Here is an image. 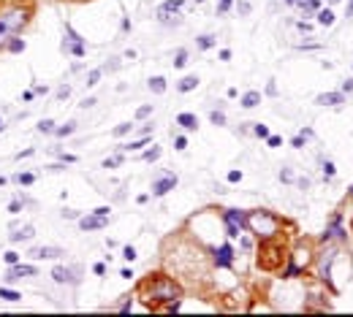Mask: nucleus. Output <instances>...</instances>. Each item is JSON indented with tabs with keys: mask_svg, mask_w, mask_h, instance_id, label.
<instances>
[{
	"mask_svg": "<svg viewBox=\"0 0 353 317\" xmlns=\"http://www.w3.org/2000/svg\"><path fill=\"white\" fill-rule=\"evenodd\" d=\"M248 228L253 233H258V236H264V239H272L277 231H280V220L275 217V214H269V212H253L250 217H248Z\"/></svg>",
	"mask_w": 353,
	"mask_h": 317,
	"instance_id": "nucleus-1",
	"label": "nucleus"
},
{
	"mask_svg": "<svg viewBox=\"0 0 353 317\" xmlns=\"http://www.w3.org/2000/svg\"><path fill=\"white\" fill-rule=\"evenodd\" d=\"M144 290H147V303H152V301H174V298H179V287H177L171 279H155L152 285H147Z\"/></svg>",
	"mask_w": 353,
	"mask_h": 317,
	"instance_id": "nucleus-2",
	"label": "nucleus"
},
{
	"mask_svg": "<svg viewBox=\"0 0 353 317\" xmlns=\"http://www.w3.org/2000/svg\"><path fill=\"white\" fill-rule=\"evenodd\" d=\"M25 25H28V14L25 11H9V14H3L0 17V41L19 33Z\"/></svg>",
	"mask_w": 353,
	"mask_h": 317,
	"instance_id": "nucleus-3",
	"label": "nucleus"
},
{
	"mask_svg": "<svg viewBox=\"0 0 353 317\" xmlns=\"http://www.w3.org/2000/svg\"><path fill=\"white\" fill-rule=\"evenodd\" d=\"M63 49L68 52V55H74V57H84V52H87V46H84L82 41V36L71 28V25H65V41H63Z\"/></svg>",
	"mask_w": 353,
	"mask_h": 317,
	"instance_id": "nucleus-4",
	"label": "nucleus"
},
{
	"mask_svg": "<svg viewBox=\"0 0 353 317\" xmlns=\"http://www.w3.org/2000/svg\"><path fill=\"white\" fill-rule=\"evenodd\" d=\"M245 225H248V217H245L242 212H237V209H228V212H225V228H228L231 239H237Z\"/></svg>",
	"mask_w": 353,
	"mask_h": 317,
	"instance_id": "nucleus-5",
	"label": "nucleus"
},
{
	"mask_svg": "<svg viewBox=\"0 0 353 317\" xmlns=\"http://www.w3.org/2000/svg\"><path fill=\"white\" fill-rule=\"evenodd\" d=\"M174 187H177V177L174 174H166L158 182H152V195H166L169 190H174Z\"/></svg>",
	"mask_w": 353,
	"mask_h": 317,
	"instance_id": "nucleus-6",
	"label": "nucleus"
},
{
	"mask_svg": "<svg viewBox=\"0 0 353 317\" xmlns=\"http://www.w3.org/2000/svg\"><path fill=\"white\" fill-rule=\"evenodd\" d=\"M106 222H109V217H101V214H87V217L79 220V228L82 231H98V228H106Z\"/></svg>",
	"mask_w": 353,
	"mask_h": 317,
	"instance_id": "nucleus-7",
	"label": "nucleus"
},
{
	"mask_svg": "<svg viewBox=\"0 0 353 317\" xmlns=\"http://www.w3.org/2000/svg\"><path fill=\"white\" fill-rule=\"evenodd\" d=\"M30 255H33V258H38V260H44V258H60V255H65V249H60V247H33Z\"/></svg>",
	"mask_w": 353,
	"mask_h": 317,
	"instance_id": "nucleus-8",
	"label": "nucleus"
},
{
	"mask_svg": "<svg viewBox=\"0 0 353 317\" xmlns=\"http://www.w3.org/2000/svg\"><path fill=\"white\" fill-rule=\"evenodd\" d=\"M22 276H36V266H25V263H14L9 268V279H22Z\"/></svg>",
	"mask_w": 353,
	"mask_h": 317,
	"instance_id": "nucleus-9",
	"label": "nucleus"
},
{
	"mask_svg": "<svg viewBox=\"0 0 353 317\" xmlns=\"http://www.w3.org/2000/svg\"><path fill=\"white\" fill-rule=\"evenodd\" d=\"M315 103H321V106H339V103H345V92H323V95L315 98Z\"/></svg>",
	"mask_w": 353,
	"mask_h": 317,
	"instance_id": "nucleus-10",
	"label": "nucleus"
},
{
	"mask_svg": "<svg viewBox=\"0 0 353 317\" xmlns=\"http://www.w3.org/2000/svg\"><path fill=\"white\" fill-rule=\"evenodd\" d=\"M231 258H234V249H231L228 244H223L220 249H217V252H215V263H217V266H231Z\"/></svg>",
	"mask_w": 353,
	"mask_h": 317,
	"instance_id": "nucleus-11",
	"label": "nucleus"
},
{
	"mask_svg": "<svg viewBox=\"0 0 353 317\" xmlns=\"http://www.w3.org/2000/svg\"><path fill=\"white\" fill-rule=\"evenodd\" d=\"M334 249H329V252H323V260H321V279L329 282L331 279V260H334Z\"/></svg>",
	"mask_w": 353,
	"mask_h": 317,
	"instance_id": "nucleus-12",
	"label": "nucleus"
},
{
	"mask_svg": "<svg viewBox=\"0 0 353 317\" xmlns=\"http://www.w3.org/2000/svg\"><path fill=\"white\" fill-rule=\"evenodd\" d=\"M185 0H166V3L158 9V17H169V14H177L179 9H182Z\"/></svg>",
	"mask_w": 353,
	"mask_h": 317,
	"instance_id": "nucleus-13",
	"label": "nucleus"
},
{
	"mask_svg": "<svg viewBox=\"0 0 353 317\" xmlns=\"http://www.w3.org/2000/svg\"><path fill=\"white\" fill-rule=\"evenodd\" d=\"M52 279L63 285V282H76V276L71 274V268H65V266H57L55 271H52Z\"/></svg>",
	"mask_w": 353,
	"mask_h": 317,
	"instance_id": "nucleus-14",
	"label": "nucleus"
},
{
	"mask_svg": "<svg viewBox=\"0 0 353 317\" xmlns=\"http://www.w3.org/2000/svg\"><path fill=\"white\" fill-rule=\"evenodd\" d=\"M177 125H182L185 130H196V127H198V119H196V114H188V111H185V114H179V117H177Z\"/></svg>",
	"mask_w": 353,
	"mask_h": 317,
	"instance_id": "nucleus-15",
	"label": "nucleus"
},
{
	"mask_svg": "<svg viewBox=\"0 0 353 317\" xmlns=\"http://www.w3.org/2000/svg\"><path fill=\"white\" fill-rule=\"evenodd\" d=\"M196 87H198V76H185L182 82L177 84V90L179 92H190V90H196Z\"/></svg>",
	"mask_w": 353,
	"mask_h": 317,
	"instance_id": "nucleus-16",
	"label": "nucleus"
},
{
	"mask_svg": "<svg viewBox=\"0 0 353 317\" xmlns=\"http://www.w3.org/2000/svg\"><path fill=\"white\" fill-rule=\"evenodd\" d=\"M258 103H261V92H256V90H250L248 95L242 98V106H245V109H253V106H258Z\"/></svg>",
	"mask_w": 353,
	"mask_h": 317,
	"instance_id": "nucleus-17",
	"label": "nucleus"
},
{
	"mask_svg": "<svg viewBox=\"0 0 353 317\" xmlns=\"http://www.w3.org/2000/svg\"><path fill=\"white\" fill-rule=\"evenodd\" d=\"M318 25H323V28H329V25H334V14H331V9H323V11H318Z\"/></svg>",
	"mask_w": 353,
	"mask_h": 317,
	"instance_id": "nucleus-18",
	"label": "nucleus"
},
{
	"mask_svg": "<svg viewBox=\"0 0 353 317\" xmlns=\"http://www.w3.org/2000/svg\"><path fill=\"white\" fill-rule=\"evenodd\" d=\"M150 90L158 92V95H161V92H166V79H163V76H152V79H150Z\"/></svg>",
	"mask_w": 353,
	"mask_h": 317,
	"instance_id": "nucleus-19",
	"label": "nucleus"
},
{
	"mask_svg": "<svg viewBox=\"0 0 353 317\" xmlns=\"http://www.w3.org/2000/svg\"><path fill=\"white\" fill-rule=\"evenodd\" d=\"M36 236V231H33L30 225H25L22 231H17V233H11V241H22V239H33Z\"/></svg>",
	"mask_w": 353,
	"mask_h": 317,
	"instance_id": "nucleus-20",
	"label": "nucleus"
},
{
	"mask_svg": "<svg viewBox=\"0 0 353 317\" xmlns=\"http://www.w3.org/2000/svg\"><path fill=\"white\" fill-rule=\"evenodd\" d=\"M294 6H299L304 14H312V11H318V0H296Z\"/></svg>",
	"mask_w": 353,
	"mask_h": 317,
	"instance_id": "nucleus-21",
	"label": "nucleus"
},
{
	"mask_svg": "<svg viewBox=\"0 0 353 317\" xmlns=\"http://www.w3.org/2000/svg\"><path fill=\"white\" fill-rule=\"evenodd\" d=\"M0 298H6V301H19L22 295L17 293V290H9V287H0Z\"/></svg>",
	"mask_w": 353,
	"mask_h": 317,
	"instance_id": "nucleus-22",
	"label": "nucleus"
},
{
	"mask_svg": "<svg viewBox=\"0 0 353 317\" xmlns=\"http://www.w3.org/2000/svg\"><path fill=\"white\" fill-rule=\"evenodd\" d=\"M101 68H92L90 73H87V87H92V84H98V79H101Z\"/></svg>",
	"mask_w": 353,
	"mask_h": 317,
	"instance_id": "nucleus-23",
	"label": "nucleus"
},
{
	"mask_svg": "<svg viewBox=\"0 0 353 317\" xmlns=\"http://www.w3.org/2000/svg\"><path fill=\"white\" fill-rule=\"evenodd\" d=\"M74 130H76V125H74V122H68L65 127H55V133H57V136H71Z\"/></svg>",
	"mask_w": 353,
	"mask_h": 317,
	"instance_id": "nucleus-24",
	"label": "nucleus"
},
{
	"mask_svg": "<svg viewBox=\"0 0 353 317\" xmlns=\"http://www.w3.org/2000/svg\"><path fill=\"white\" fill-rule=\"evenodd\" d=\"M185 63H188V52L179 49V52H177V60H174V68H182Z\"/></svg>",
	"mask_w": 353,
	"mask_h": 317,
	"instance_id": "nucleus-25",
	"label": "nucleus"
},
{
	"mask_svg": "<svg viewBox=\"0 0 353 317\" xmlns=\"http://www.w3.org/2000/svg\"><path fill=\"white\" fill-rule=\"evenodd\" d=\"M209 46H215V38H212V36H201V38H198V49H209Z\"/></svg>",
	"mask_w": 353,
	"mask_h": 317,
	"instance_id": "nucleus-26",
	"label": "nucleus"
},
{
	"mask_svg": "<svg viewBox=\"0 0 353 317\" xmlns=\"http://www.w3.org/2000/svg\"><path fill=\"white\" fill-rule=\"evenodd\" d=\"M209 119H212V125H225V114L223 111H212Z\"/></svg>",
	"mask_w": 353,
	"mask_h": 317,
	"instance_id": "nucleus-27",
	"label": "nucleus"
},
{
	"mask_svg": "<svg viewBox=\"0 0 353 317\" xmlns=\"http://www.w3.org/2000/svg\"><path fill=\"white\" fill-rule=\"evenodd\" d=\"M142 157H144V160H150V163H152V160H158V157H161V149H158V146H152V149H147V152L142 154Z\"/></svg>",
	"mask_w": 353,
	"mask_h": 317,
	"instance_id": "nucleus-28",
	"label": "nucleus"
},
{
	"mask_svg": "<svg viewBox=\"0 0 353 317\" xmlns=\"http://www.w3.org/2000/svg\"><path fill=\"white\" fill-rule=\"evenodd\" d=\"M131 130H133V125L131 122H123V125L114 127V136H125V133H131Z\"/></svg>",
	"mask_w": 353,
	"mask_h": 317,
	"instance_id": "nucleus-29",
	"label": "nucleus"
},
{
	"mask_svg": "<svg viewBox=\"0 0 353 317\" xmlns=\"http://www.w3.org/2000/svg\"><path fill=\"white\" fill-rule=\"evenodd\" d=\"M38 130L41 133H55V122H52V119H44V122L38 125Z\"/></svg>",
	"mask_w": 353,
	"mask_h": 317,
	"instance_id": "nucleus-30",
	"label": "nucleus"
},
{
	"mask_svg": "<svg viewBox=\"0 0 353 317\" xmlns=\"http://www.w3.org/2000/svg\"><path fill=\"white\" fill-rule=\"evenodd\" d=\"M123 163V154H114V157H109V160H103V168H114Z\"/></svg>",
	"mask_w": 353,
	"mask_h": 317,
	"instance_id": "nucleus-31",
	"label": "nucleus"
},
{
	"mask_svg": "<svg viewBox=\"0 0 353 317\" xmlns=\"http://www.w3.org/2000/svg\"><path fill=\"white\" fill-rule=\"evenodd\" d=\"M253 133H256L258 138H266V136H269V127H266V125H256V127H253Z\"/></svg>",
	"mask_w": 353,
	"mask_h": 317,
	"instance_id": "nucleus-32",
	"label": "nucleus"
},
{
	"mask_svg": "<svg viewBox=\"0 0 353 317\" xmlns=\"http://www.w3.org/2000/svg\"><path fill=\"white\" fill-rule=\"evenodd\" d=\"M17 182H19V185H33V182H36V177H33V174H19Z\"/></svg>",
	"mask_w": 353,
	"mask_h": 317,
	"instance_id": "nucleus-33",
	"label": "nucleus"
},
{
	"mask_svg": "<svg viewBox=\"0 0 353 317\" xmlns=\"http://www.w3.org/2000/svg\"><path fill=\"white\" fill-rule=\"evenodd\" d=\"M323 177H334V163H331V160H326V163H323Z\"/></svg>",
	"mask_w": 353,
	"mask_h": 317,
	"instance_id": "nucleus-34",
	"label": "nucleus"
},
{
	"mask_svg": "<svg viewBox=\"0 0 353 317\" xmlns=\"http://www.w3.org/2000/svg\"><path fill=\"white\" fill-rule=\"evenodd\" d=\"M144 144H147V136H144L142 141H133V144H125V146H123V149H142V146H144Z\"/></svg>",
	"mask_w": 353,
	"mask_h": 317,
	"instance_id": "nucleus-35",
	"label": "nucleus"
},
{
	"mask_svg": "<svg viewBox=\"0 0 353 317\" xmlns=\"http://www.w3.org/2000/svg\"><path fill=\"white\" fill-rule=\"evenodd\" d=\"M150 111H152V106H142V109L136 111V119H144V117H150Z\"/></svg>",
	"mask_w": 353,
	"mask_h": 317,
	"instance_id": "nucleus-36",
	"label": "nucleus"
},
{
	"mask_svg": "<svg viewBox=\"0 0 353 317\" xmlns=\"http://www.w3.org/2000/svg\"><path fill=\"white\" fill-rule=\"evenodd\" d=\"M3 258H6V263H9V266H14V263H19V255H17V252H6Z\"/></svg>",
	"mask_w": 353,
	"mask_h": 317,
	"instance_id": "nucleus-37",
	"label": "nucleus"
},
{
	"mask_svg": "<svg viewBox=\"0 0 353 317\" xmlns=\"http://www.w3.org/2000/svg\"><path fill=\"white\" fill-rule=\"evenodd\" d=\"M280 179H283V182H294V174H291V168H283V171H280Z\"/></svg>",
	"mask_w": 353,
	"mask_h": 317,
	"instance_id": "nucleus-38",
	"label": "nucleus"
},
{
	"mask_svg": "<svg viewBox=\"0 0 353 317\" xmlns=\"http://www.w3.org/2000/svg\"><path fill=\"white\" fill-rule=\"evenodd\" d=\"M123 258H125V260H133V258H136V249H133V247H125V249H123Z\"/></svg>",
	"mask_w": 353,
	"mask_h": 317,
	"instance_id": "nucleus-39",
	"label": "nucleus"
},
{
	"mask_svg": "<svg viewBox=\"0 0 353 317\" xmlns=\"http://www.w3.org/2000/svg\"><path fill=\"white\" fill-rule=\"evenodd\" d=\"M185 146H188L185 136H177V138H174V149H185Z\"/></svg>",
	"mask_w": 353,
	"mask_h": 317,
	"instance_id": "nucleus-40",
	"label": "nucleus"
},
{
	"mask_svg": "<svg viewBox=\"0 0 353 317\" xmlns=\"http://www.w3.org/2000/svg\"><path fill=\"white\" fill-rule=\"evenodd\" d=\"M228 9H231V0H220V6H217V14H225Z\"/></svg>",
	"mask_w": 353,
	"mask_h": 317,
	"instance_id": "nucleus-41",
	"label": "nucleus"
},
{
	"mask_svg": "<svg viewBox=\"0 0 353 317\" xmlns=\"http://www.w3.org/2000/svg\"><path fill=\"white\" fill-rule=\"evenodd\" d=\"M266 141H269V146H280V144H283V138H280V136H266Z\"/></svg>",
	"mask_w": 353,
	"mask_h": 317,
	"instance_id": "nucleus-42",
	"label": "nucleus"
},
{
	"mask_svg": "<svg viewBox=\"0 0 353 317\" xmlns=\"http://www.w3.org/2000/svg\"><path fill=\"white\" fill-rule=\"evenodd\" d=\"M25 49V41H11V52H22Z\"/></svg>",
	"mask_w": 353,
	"mask_h": 317,
	"instance_id": "nucleus-43",
	"label": "nucleus"
},
{
	"mask_svg": "<svg viewBox=\"0 0 353 317\" xmlns=\"http://www.w3.org/2000/svg\"><path fill=\"white\" fill-rule=\"evenodd\" d=\"M239 179H242V171H231L228 174V182H239Z\"/></svg>",
	"mask_w": 353,
	"mask_h": 317,
	"instance_id": "nucleus-44",
	"label": "nucleus"
},
{
	"mask_svg": "<svg viewBox=\"0 0 353 317\" xmlns=\"http://www.w3.org/2000/svg\"><path fill=\"white\" fill-rule=\"evenodd\" d=\"M90 106H95V98H84L82 100V109H90Z\"/></svg>",
	"mask_w": 353,
	"mask_h": 317,
	"instance_id": "nucleus-45",
	"label": "nucleus"
},
{
	"mask_svg": "<svg viewBox=\"0 0 353 317\" xmlns=\"http://www.w3.org/2000/svg\"><path fill=\"white\" fill-rule=\"evenodd\" d=\"M342 92H353V79H348V82H342Z\"/></svg>",
	"mask_w": 353,
	"mask_h": 317,
	"instance_id": "nucleus-46",
	"label": "nucleus"
},
{
	"mask_svg": "<svg viewBox=\"0 0 353 317\" xmlns=\"http://www.w3.org/2000/svg\"><path fill=\"white\" fill-rule=\"evenodd\" d=\"M291 144H294V146H296V149H299V146H304V136H296L294 141H291Z\"/></svg>",
	"mask_w": 353,
	"mask_h": 317,
	"instance_id": "nucleus-47",
	"label": "nucleus"
},
{
	"mask_svg": "<svg viewBox=\"0 0 353 317\" xmlns=\"http://www.w3.org/2000/svg\"><path fill=\"white\" fill-rule=\"evenodd\" d=\"M95 214H101V217H109V206H101V209H95Z\"/></svg>",
	"mask_w": 353,
	"mask_h": 317,
	"instance_id": "nucleus-48",
	"label": "nucleus"
},
{
	"mask_svg": "<svg viewBox=\"0 0 353 317\" xmlns=\"http://www.w3.org/2000/svg\"><path fill=\"white\" fill-rule=\"evenodd\" d=\"M92 271H95V274H103L106 266H103V263H95V266H92Z\"/></svg>",
	"mask_w": 353,
	"mask_h": 317,
	"instance_id": "nucleus-49",
	"label": "nucleus"
},
{
	"mask_svg": "<svg viewBox=\"0 0 353 317\" xmlns=\"http://www.w3.org/2000/svg\"><path fill=\"white\" fill-rule=\"evenodd\" d=\"M266 92H269V95H277V87H275V82H269V87H266Z\"/></svg>",
	"mask_w": 353,
	"mask_h": 317,
	"instance_id": "nucleus-50",
	"label": "nucleus"
},
{
	"mask_svg": "<svg viewBox=\"0 0 353 317\" xmlns=\"http://www.w3.org/2000/svg\"><path fill=\"white\" fill-rule=\"evenodd\" d=\"M296 28H299V30H302V33H310V25H307V22H299V25H296Z\"/></svg>",
	"mask_w": 353,
	"mask_h": 317,
	"instance_id": "nucleus-51",
	"label": "nucleus"
},
{
	"mask_svg": "<svg viewBox=\"0 0 353 317\" xmlns=\"http://www.w3.org/2000/svg\"><path fill=\"white\" fill-rule=\"evenodd\" d=\"M348 17H353V0L348 3Z\"/></svg>",
	"mask_w": 353,
	"mask_h": 317,
	"instance_id": "nucleus-52",
	"label": "nucleus"
},
{
	"mask_svg": "<svg viewBox=\"0 0 353 317\" xmlns=\"http://www.w3.org/2000/svg\"><path fill=\"white\" fill-rule=\"evenodd\" d=\"M285 3H288V6H294V3H296V0H285Z\"/></svg>",
	"mask_w": 353,
	"mask_h": 317,
	"instance_id": "nucleus-53",
	"label": "nucleus"
},
{
	"mask_svg": "<svg viewBox=\"0 0 353 317\" xmlns=\"http://www.w3.org/2000/svg\"><path fill=\"white\" fill-rule=\"evenodd\" d=\"M0 130H3V119H0Z\"/></svg>",
	"mask_w": 353,
	"mask_h": 317,
	"instance_id": "nucleus-54",
	"label": "nucleus"
},
{
	"mask_svg": "<svg viewBox=\"0 0 353 317\" xmlns=\"http://www.w3.org/2000/svg\"><path fill=\"white\" fill-rule=\"evenodd\" d=\"M196 3H204V0H196Z\"/></svg>",
	"mask_w": 353,
	"mask_h": 317,
	"instance_id": "nucleus-55",
	"label": "nucleus"
},
{
	"mask_svg": "<svg viewBox=\"0 0 353 317\" xmlns=\"http://www.w3.org/2000/svg\"><path fill=\"white\" fill-rule=\"evenodd\" d=\"M350 195H353V187H350Z\"/></svg>",
	"mask_w": 353,
	"mask_h": 317,
	"instance_id": "nucleus-56",
	"label": "nucleus"
},
{
	"mask_svg": "<svg viewBox=\"0 0 353 317\" xmlns=\"http://www.w3.org/2000/svg\"><path fill=\"white\" fill-rule=\"evenodd\" d=\"M331 3H337V0H331Z\"/></svg>",
	"mask_w": 353,
	"mask_h": 317,
	"instance_id": "nucleus-57",
	"label": "nucleus"
}]
</instances>
